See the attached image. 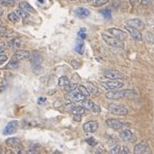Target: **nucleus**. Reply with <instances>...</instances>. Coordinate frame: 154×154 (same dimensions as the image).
Instances as JSON below:
<instances>
[{"label": "nucleus", "mask_w": 154, "mask_h": 154, "mask_svg": "<svg viewBox=\"0 0 154 154\" xmlns=\"http://www.w3.org/2000/svg\"><path fill=\"white\" fill-rule=\"evenodd\" d=\"M101 37L102 39L105 41V43L107 45L111 46V47L115 48H123L124 47V43H123L122 40L118 39V38L114 36H110V35H107L105 33H101Z\"/></svg>", "instance_id": "nucleus-1"}, {"label": "nucleus", "mask_w": 154, "mask_h": 154, "mask_svg": "<svg viewBox=\"0 0 154 154\" xmlns=\"http://www.w3.org/2000/svg\"><path fill=\"white\" fill-rule=\"evenodd\" d=\"M133 92V90L130 89H125V90H111V91H108L105 94V97L107 99H111V100H116V99H121L124 98L125 96H127L128 94Z\"/></svg>", "instance_id": "nucleus-2"}, {"label": "nucleus", "mask_w": 154, "mask_h": 154, "mask_svg": "<svg viewBox=\"0 0 154 154\" xmlns=\"http://www.w3.org/2000/svg\"><path fill=\"white\" fill-rule=\"evenodd\" d=\"M107 109H108L109 112H111L114 115H126L128 113V108L125 105H122V104L110 103Z\"/></svg>", "instance_id": "nucleus-3"}, {"label": "nucleus", "mask_w": 154, "mask_h": 154, "mask_svg": "<svg viewBox=\"0 0 154 154\" xmlns=\"http://www.w3.org/2000/svg\"><path fill=\"white\" fill-rule=\"evenodd\" d=\"M65 99L71 102H83L85 100V96L82 95L78 90H74L72 92H68L67 94H65Z\"/></svg>", "instance_id": "nucleus-4"}, {"label": "nucleus", "mask_w": 154, "mask_h": 154, "mask_svg": "<svg viewBox=\"0 0 154 154\" xmlns=\"http://www.w3.org/2000/svg\"><path fill=\"white\" fill-rule=\"evenodd\" d=\"M103 77L107 78L109 80H118V79H123L124 78V74L121 73L120 71L114 70V69H108L103 72Z\"/></svg>", "instance_id": "nucleus-5"}, {"label": "nucleus", "mask_w": 154, "mask_h": 154, "mask_svg": "<svg viewBox=\"0 0 154 154\" xmlns=\"http://www.w3.org/2000/svg\"><path fill=\"white\" fill-rule=\"evenodd\" d=\"M101 85L105 88V89L109 90H117V89H120L124 86V83L121 81H118V80H108V81H104V82H101Z\"/></svg>", "instance_id": "nucleus-6"}, {"label": "nucleus", "mask_w": 154, "mask_h": 154, "mask_svg": "<svg viewBox=\"0 0 154 154\" xmlns=\"http://www.w3.org/2000/svg\"><path fill=\"white\" fill-rule=\"evenodd\" d=\"M125 25L131 27V28H134V29L138 30V31H140V30H142V29H144V27H145L144 22H143L141 19H139V18L129 19V20L126 21Z\"/></svg>", "instance_id": "nucleus-7"}, {"label": "nucleus", "mask_w": 154, "mask_h": 154, "mask_svg": "<svg viewBox=\"0 0 154 154\" xmlns=\"http://www.w3.org/2000/svg\"><path fill=\"white\" fill-rule=\"evenodd\" d=\"M108 32L111 35H113L114 37L118 38V39L120 40H123L127 37V33L125 31H123L122 29H119V28H115V27H110V28H108Z\"/></svg>", "instance_id": "nucleus-8"}, {"label": "nucleus", "mask_w": 154, "mask_h": 154, "mask_svg": "<svg viewBox=\"0 0 154 154\" xmlns=\"http://www.w3.org/2000/svg\"><path fill=\"white\" fill-rule=\"evenodd\" d=\"M106 125L108 127L114 129V130H120L124 127V124H123L121 121H119L118 119H114V118H110V119H107L105 121Z\"/></svg>", "instance_id": "nucleus-9"}, {"label": "nucleus", "mask_w": 154, "mask_h": 154, "mask_svg": "<svg viewBox=\"0 0 154 154\" xmlns=\"http://www.w3.org/2000/svg\"><path fill=\"white\" fill-rule=\"evenodd\" d=\"M18 129V122L17 121H10L8 124L5 126L4 130H3V134L4 135H9V134H12L16 132V130Z\"/></svg>", "instance_id": "nucleus-10"}, {"label": "nucleus", "mask_w": 154, "mask_h": 154, "mask_svg": "<svg viewBox=\"0 0 154 154\" xmlns=\"http://www.w3.org/2000/svg\"><path fill=\"white\" fill-rule=\"evenodd\" d=\"M98 129V123L97 121H88V122L83 124V130L86 133H93Z\"/></svg>", "instance_id": "nucleus-11"}, {"label": "nucleus", "mask_w": 154, "mask_h": 154, "mask_svg": "<svg viewBox=\"0 0 154 154\" xmlns=\"http://www.w3.org/2000/svg\"><path fill=\"white\" fill-rule=\"evenodd\" d=\"M125 29H126V31L129 33V35H130L131 38L133 40L139 41V42L140 41H142V35H141V33L138 31V30H136L134 28H131V27L126 26V25H125Z\"/></svg>", "instance_id": "nucleus-12"}, {"label": "nucleus", "mask_w": 154, "mask_h": 154, "mask_svg": "<svg viewBox=\"0 0 154 154\" xmlns=\"http://www.w3.org/2000/svg\"><path fill=\"white\" fill-rule=\"evenodd\" d=\"M149 148L147 141H141L138 142L137 144L134 146V153L135 154H142L145 150H147Z\"/></svg>", "instance_id": "nucleus-13"}, {"label": "nucleus", "mask_w": 154, "mask_h": 154, "mask_svg": "<svg viewBox=\"0 0 154 154\" xmlns=\"http://www.w3.org/2000/svg\"><path fill=\"white\" fill-rule=\"evenodd\" d=\"M30 56V52L27 51V50H19V51H16L14 55L12 56L13 59L17 60V61H20V60H24V59H27L29 58Z\"/></svg>", "instance_id": "nucleus-14"}, {"label": "nucleus", "mask_w": 154, "mask_h": 154, "mask_svg": "<svg viewBox=\"0 0 154 154\" xmlns=\"http://www.w3.org/2000/svg\"><path fill=\"white\" fill-rule=\"evenodd\" d=\"M7 45L10 49H18V48H20V46H21V39L18 37H14L11 40L8 41Z\"/></svg>", "instance_id": "nucleus-15"}, {"label": "nucleus", "mask_w": 154, "mask_h": 154, "mask_svg": "<svg viewBox=\"0 0 154 154\" xmlns=\"http://www.w3.org/2000/svg\"><path fill=\"white\" fill-rule=\"evenodd\" d=\"M75 14L80 18H86L90 15V10L85 7H78L75 10Z\"/></svg>", "instance_id": "nucleus-16"}, {"label": "nucleus", "mask_w": 154, "mask_h": 154, "mask_svg": "<svg viewBox=\"0 0 154 154\" xmlns=\"http://www.w3.org/2000/svg\"><path fill=\"white\" fill-rule=\"evenodd\" d=\"M120 138L123 141H131L133 139V133L128 129H125V130L120 132Z\"/></svg>", "instance_id": "nucleus-17"}, {"label": "nucleus", "mask_w": 154, "mask_h": 154, "mask_svg": "<svg viewBox=\"0 0 154 154\" xmlns=\"http://www.w3.org/2000/svg\"><path fill=\"white\" fill-rule=\"evenodd\" d=\"M19 7H20L21 10L25 11V12H27L28 14H29V13H34L35 12L34 8H33L31 5H30L28 2H26V1L20 2V3H19Z\"/></svg>", "instance_id": "nucleus-18"}, {"label": "nucleus", "mask_w": 154, "mask_h": 154, "mask_svg": "<svg viewBox=\"0 0 154 154\" xmlns=\"http://www.w3.org/2000/svg\"><path fill=\"white\" fill-rule=\"evenodd\" d=\"M6 144L8 145V146L15 148L20 144V139L17 138V137H11V138H8L6 140Z\"/></svg>", "instance_id": "nucleus-19"}, {"label": "nucleus", "mask_w": 154, "mask_h": 154, "mask_svg": "<svg viewBox=\"0 0 154 154\" xmlns=\"http://www.w3.org/2000/svg\"><path fill=\"white\" fill-rule=\"evenodd\" d=\"M87 89L89 93L91 95H97L98 94V88L95 86L94 84L91 83V82H87Z\"/></svg>", "instance_id": "nucleus-20"}, {"label": "nucleus", "mask_w": 154, "mask_h": 154, "mask_svg": "<svg viewBox=\"0 0 154 154\" xmlns=\"http://www.w3.org/2000/svg\"><path fill=\"white\" fill-rule=\"evenodd\" d=\"M70 83V79L67 76H61L58 79V86L59 87H65Z\"/></svg>", "instance_id": "nucleus-21"}, {"label": "nucleus", "mask_w": 154, "mask_h": 154, "mask_svg": "<svg viewBox=\"0 0 154 154\" xmlns=\"http://www.w3.org/2000/svg\"><path fill=\"white\" fill-rule=\"evenodd\" d=\"M19 67V62L17 61V60L11 58V60L9 62L7 63L6 65V69H17V68Z\"/></svg>", "instance_id": "nucleus-22"}, {"label": "nucleus", "mask_w": 154, "mask_h": 154, "mask_svg": "<svg viewBox=\"0 0 154 154\" xmlns=\"http://www.w3.org/2000/svg\"><path fill=\"white\" fill-rule=\"evenodd\" d=\"M85 111H86V109H85L83 106H75L71 112H72L74 115H82L85 113Z\"/></svg>", "instance_id": "nucleus-23"}, {"label": "nucleus", "mask_w": 154, "mask_h": 154, "mask_svg": "<svg viewBox=\"0 0 154 154\" xmlns=\"http://www.w3.org/2000/svg\"><path fill=\"white\" fill-rule=\"evenodd\" d=\"M7 18L9 19L11 22H14V23H17V22L19 21V19H20L19 15L16 12H11V13H9V14H8V16H7Z\"/></svg>", "instance_id": "nucleus-24"}, {"label": "nucleus", "mask_w": 154, "mask_h": 154, "mask_svg": "<svg viewBox=\"0 0 154 154\" xmlns=\"http://www.w3.org/2000/svg\"><path fill=\"white\" fill-rule=\"evenodd\" d=\"M94 104L95 103H93V101L89 100V99H85V100L83 101V107L87 110H92Z\"/></svg>", "instance_id": "nucleus-25"}, {"label": "nucleus", "mask_w": 154, "mask_h": 154, "mask_svg": "<svg viewBox=\"0 0 154 154\" xmlns=\"http://www.w3.org/2000/svg\"><path fill=\"white\" fill-rule=\"evenodd\" d=\"M0 4L6 7H13L15 5L14 0H0Z\"/></svg>", "instance_id": "nucleus-26"}, {"label": "nucleus", "mask_w": 154, "mask_h": 154, "mask_svg": "<svg viewBox=\"0 0 154 154\" xmlns=\"http://www.w3.org/2000/svg\"><path fill=\"white\" fill-rule=\"evenodd\" d=\"M78 91L81 93L82 95H84L85 97H88V96L90 95L89 91H88V89L85 86H83V85H79L78 86Z\"/></svg>", "instance_id": "nucleus-27"}, {"label": "nucleus", "mask_w": 154, "mask_h": 154, "mask_svg": "<svg viewBox=\"0 0 154 154\" xmlns=\"http://www.w3.org/2000/svg\"><path fill=\"white\" fill-rule=\"evenodd\" d=\"M77 87H78V84H76V83H69V84L67 85V86L64 87V89H65V91H67V92H72V91H74V90H76Z\"/></svg>", "instance_id": "nucleus-28"}, {"label": "nucleus", "mask_w": 154, "mask_h": 154, "mask_svg": "<svg viewBox=\"0 0 154 154\" xmlns=\"http://www.w3.org/2000/svg\"><path fill=\"white\" fill-rule=\"evenodd\" d=\"M107 2H109V0H94V1L92 2V5L94 7H99L101 6V5L106 4Z\"/></svg>", "instance_id": "nucleus-29"}, {"label": "nucleus", "mask_w": 154, "mask_h": 154, "mask_svg": "<svg viewBox=\"0 0 154 154\" xmlns=\"http://www.w3.org/2000/svg\"><path fill=\"white\" fill-rule=\"evenodd\" d=\"M100 13L104 18L111 19V11H110V9H103L100 11Z\"/></svg>", "instance_id": "nucleus-30"}, {"label": "nucleus", "mask_w": 154, "mask_h": 154, "mask_svg": "<svg viewBox=\"0 0 154 154\" xmlns=\"http://www.w3.org/2000/svg\"><path fill=\"white\" fill-rule=\"evenodd\" d=\"M120 146L119 145H115L109 150V154H119L120 153Z\"/></svg>", "instance_id": "nucleus-31"}, {"label": "nucleus", "mask_w": 154, "mask_h": 154, "mask_svg": "<svg viewBox=\"0 0 154 154\" xmlns=\"http://www.w3.org/2000/svg\"><path fill=\"white\" fill-rule=\"evenodd\" d=\"M77 35H78V37H80L82 40L85 39V38H86V29L81 28L78 32H77Z\"/></svg>", "instance_id": "nucleus-32"}, {"label": "nucleus", "mask_w": 154, "mask_h": 154, "mask_svg": "<svg viewBox=\"0 0 154 154\" xmlns=\"http://www.w3.org/2000/svg\"><path fill=\"white\" fill-rule=\"evenodd\" d=\"M16 13L19 15V17H21V18H23V19H25L27 18L29 16V14L27 12H25V11H23V10H21L20 8H19V10L16 11Z\"/></svg>", "instance_id": "nucleus-33"}, {"label": "nucleus", "mask_w": 154, "mask_h": 154, "mask_svg": "<svg viewBox=\"0 0 154 154\" xmlns=\"http://www.w3.org/2000/svg\"><path fill=\"white\" fill-rule=\"evenodd\" d=\"M83 42H79V43H77V45H76V47H75V50L78 52L79 54H83Z\"/></svg>", "instance_id": "nucleus-34"}, {"label": "nucleus", "mask_w": 154, "mask_h": 154, "mask_svg": "<svg viewBox=\"0 0 154 154\" xmlns=\"http://www.w3.org/2000/svg\"><path fill=\"white\" fill-rule=\"evenodd\" d=\"M70 64L74 68V69H78V68L81 66V63H80V61H79V60H71Z\"/></svg>", "instance_id": "nucleus-35"}, {"label": "nucleus", "mask_w": 154, "mask_h": 154, "mask_svg": "<svg viewBox=\"0 0 154 154\" xmlns=\"http://www.w3.org/2000/svg\"><path fill=\"white\" fill-rule=\"evenodd\" d=\"M85 142L87 143V144H89L90 146H94V145L97 144V141L93 138V137H90V138H87V139H85Z\"/></svg>", "instance_id": "nucleus-36"}, {"label": "nucleus", "mask_w": 154, "mask_h": 154, "mask_svg": "<svg viewBox=\"0 0 154 154\" xmlns=\"http://www.w3.org/2000/svg\"><path fill=\"white\" fill-rule=\"evenodd\" d=\"M74 107H75V104H74L73 102H70V103L66 104L65 110H66L67 112H71V111H72V110L74 109Z\"/></svg>", "instance_id": "nucleus-37"}, {"label": "nucleus", "mask_w": 154, "mask_h": 154, "mask_svg": "<svg viewBox=\"0 0 154 154\" xmlns=\"http://www.w3.org/2000/svg\"><path fill=\"white\" fill-rule=\"evenodd\" d=\"M7 59H8L7 55H5V54H1V55H0V66H1L2 64H4L5 61H7Z\"/></svg>", "instance_id": "nucleus-38"}, {"label": "nucleus", "mask_w": 154, "mask_h": 154, "mask_svg": "<svg viewBox=\"0 0 154 154\" xmlns=\"http://www.w3.org/2000/svg\"><path fill=\"white\" fill-rule=\"evenodd\" d=\"M119 154H130V151H129L128 147L126 146H122L120 149V153Z\"/></svg>", "instance_id": "nucleus-39"}, {"label": "nucleus", "mask_w": 154, "mask_h": 154, "mask_svg": "<svg viewBox=\"0 0 154 154\" xmlns=\"http://www.w3.org/2000/svg\"><path fill=\"white\" fill-rule=\"evenodd\" d=\"M7 29H6V27H4V26H2V25H0V35L1 36H4V35H7Z\"/></svg>", "instance_id": "nucleus-40"}, {"label": "nucleus", "mask_w": 154, "mask_h": 154, "mask_svg": "<svg viewBox=\"0 0 154 154\" xmlns=\"http://www.w3.org/2000/svg\"><path fill=\"white\" fill-rule=\"evenodd\" d=\"M91 111L93 113H99V112H101V108L97 105V104H94V106H93Z\"/></svg>", "instance_id": "nucleus-41"}, {"label": "nucleus", "mask_w": 154, "mask_h": 154, "mask_svg": "<svg viewBox=\"0 0 154 154\" xmlns=\"http://www.w3.org/2000/svg\"><path fill=\"white\" fill-rule=\"evenodd\" d=\"M95 154H104V149L102 147H98L95 151Z\"/></svg>", "instance_id": "nucleus-42"}, {"label": "nucleus", "mask_w": 154, "mask_h": 154, "mask_svg": "<svg viewBox=\"0 0 154 154\" xmlns=\"http://www.w3.org/2000/svg\"><path fill=\"white\" fill-rule=\"evenodd\" d=\"M151 3V0H141V4L144 6H148Z\"/></svg>", "instance_id": "nucleus-43"}, {"label": "nucleus", "mask_w": 154, "mask_h": 154, "mask_svg": "<svg viewBox=\"0 0 154 154\" xmlns=\"http://www.w3.org/2000/svg\"><path fill=\"white\" fill-rule=\"evenodd\" d=\"M74 120L77 121V122L81 121V115H74Z\"/></svg>", "instance_id": "nucleus-44"}, {"label": "nucleus", "mask_w": 154, "mask_h": 154, "mask_svg": "<svg viewBox=\"0 0 154 154\" xmlns=\"http://www.w3.org/2000/svg\"><path fill=\"white\" fill-rule=\"evenodd\" d=\"M46 101V99L44 97H40L39 99H38V104H43L44 102Z\"/></svg>", "instance_id": "nucleus-45"}, {"label": "nucleus", "mask_w": 154, "mask_h": 154, "mask_svg": "<svg viewBox=\"0 0 154 154\" xmlns=\"http://www.w3.org/2000/svg\"><path fill=\"white\" fill-rule=\"evenodd\" d=\"M3 51H5V45L3 43H0V53H2Z\"/></svg>", "instance_id": "nucleus-46"}, {"label": "nucleus", "mask_w": 154, "mask_h": 154, "mask_svg": "<svg viewBox=\"0 0 154 154\" xmlns=\"http://www.w3.org/2000/svg\"><path fill=\"white\" fill-rule=\"evenodd\" d=\"M26 154H40V153L38 152V151H36V150H30Z\"/></svg>", "instance_id": "nucleus-47"}, {"label": "nucleus", "mask_w": 154, "mask_h": 154, "mask_svg": "<svg viewBox=\"0 0 154 154\" xmlns=\"http://www.w3.org/2000/svg\"><path fill=\"white\" fill-rule=\"evenodd\" d=\"M129 1H130V4L133 5V6H134V5H135V4L137 3V2L139 1V0H129Z\"/></svg>", "instance_id": "nucleus-48"}, {"label": "nucleus", "mask_w": 154, "mask_h": 154, "mask_svg": "<svg viewBox=\"0 0 154 154\" xmlns=\"http://www.w3.org/2000/svg\"><path fill=\"white\" fill-rule=\"evenodd\" d=\"M142 154H151V152H150V149H149V148H148V149H147V150H145L144 152H143Z\"/></svg>", "instance_id": "nucleus-49"}, {"label": "nucleus", "mask_w": 154, "mask_h": 154, "mask_svg": "<svg viewBox=\"0 0 154 154\" xmlns=\"http://www.w3.org/2000/svg\"><path fill=\"white\" fill-rule=\"evenodd\" d=\"M2 13H3V9H2V8H0V15H2Z\"/></svg>", "instance_id": "nucleus-50"}, {"label": "nucleus", "mask_w": 154, "mask_h": 154, "mask_svg": "<svg viewBox=\"0 0 154 154\" xmlns=\"http://www.w3.org/2000/svg\"><path fill=\"white\" fill-rule=\"evenodd\" d=\"M87 2H93V0H86Z\"/></svg>", "instance_id": "nucleus-51"}, {"label": "nucleus", "mask_w": 154, "mask_h": 154, "mask_svg": "<svg viewBox=\"0 0 154 154\" xmlns=\"http://www.w3.org/2000/svg\"><path fill=\"white\" fill-rule=\"evenodd\" d=\"M70 1H75V0H70Z\"/></svg>", "instance_id": "nucleus-52"}, {"label": "nucleus", "mask_w": 154, "mask_h": 154, "mask_svg": "<svg viewBox=\"0 0 154 154\" xmlns=\"http://www.w3.org/2000/svg\"><path fill=\"white\" fill-rule=\"evenodd\" d=\"M0 154H1V149H0Z\"/></svg>", "instance_id": "nucleus-53"}, {"label": "nucleus", "mask_w": 154, "mask_h": 154, "mask_svg": "<svg viewBox=\"0 0 154 154\" xmlns=\"http://www.w3.org/2000/svg\"><path fill=\"white\" fill-rule=\"evenodd\" d=\"M0 25H1V21H0Z\"/></svg>", "instance_id": "nucleus-54"}, {"label": "nucleus", "mask_w": 154, "mask_h": 154, "mask_svg": "<svg viewBox=\"0 0 154 154\" xmlns=\"http://www.w3.org/2000/svg\"><path fill=\"white\" fill-rule=\"evenodd\" d=\"M55 154H58V153H55Z\"/></svg>", "instance_id": "nucleus-55"}]
</instances>
